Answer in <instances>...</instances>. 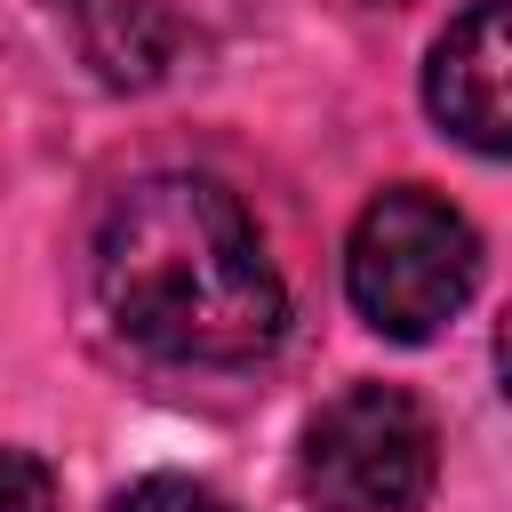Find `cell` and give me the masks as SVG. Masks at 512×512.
<instances>
[{
	"instance_id": "obj_1",
	"label": "cell",
	"mask_w": 512,
	"mask_h": 512,
	"mask_svg": "<svg viewBox=\"0 0 512 512\" xmlns=\"http://www.w3.org/2000/svg\"><path fill=\"white\" fill-rule=\"evenodd\" d=\"M112 336L160 368H256L288 336V280L232 184L160 168L112 192L88 240Z\"/></svg>"
},
{
	"instance_id": "obj_2",
	"label": "cell",
	"mask_w": 512,
	"mask_h": 512,
	"mask_svg": "<svg viewBox=\"0 0 512 512\" xmlns=\"http://www.w3.org/2000/svg\"><path fill=\"white\" fill-rule=\"evenodd\" d=\"M472 288H480V232L448 192L384 184L360 208L344 240V296L376 336L424 344L472 304Z\"/></svg>"
},
{
	"instance_id": "obj_3",
	"label": "cell",
	"mask_w": 512,
	"mask_h": 512,
	"mask_svg": "<svg viewBox=\"0 0 512 512\" xmlns=\"http://www.w3.org/2000/svg\"><path fill=\"white\" fill-rule=\"evenodd\" d=\"M296 480L320 512H424L440 480V424L400 384H344L312 408Z\"/></svg>"
},
{
	"instance_id": "obj_4",
	"label": "cell",
	"mask_w": 512,
	"mask_h": 512,
	"mask_svg": "<svg viewBox=\"0 0 512 512\" xmlns=\"http://www.w3.org/2000/svg\"><path fill=\"white\" fill-rule=\"evenodd\" d=\"M424 104L464 152H480V160L512 152V24H504V0H472V8L448 16V32L432 40V64H424Z\"/></svg>"
},
{
	"instance_id": "obj_5",
	"label": "cell",
	"mask_w": 512,
	"mask_h": 512,
	"mask_svg": "<svg viewBox=\"0 0 512 512\" xmlns=\"http://www.w3.org/2000/svg\"><path fill=\"white\" fill-rule=\"evenodd\" d=\"M72 8H80V56L96 64L104 88H160L192 48L168 0H72Z\"/></svg>"
},
{
	"instance_id": "obj_6",
	"label": "cell",
	"mask_w": 512,
	"mask_h": 512,
	"mask_svg": "<svg viewBox=\"0 0 512 512\" xmlns=\"http://www.w3.org/2000/svg\"><path fill=\"white\" fill-rule=\"evenodd\" d=\"M104 512H232L208 480H192V472H144V480H128Z\"/></svg>"
},
{
	"instance_id": "obj_7",
	"label": "cell",
	"mask_w": 512,
	"mask_h": 512,
	"mask_svg": "<svg viewBox=\"0 0 512 512\" xmlns=\"http://www.w3.org/2000/svg\"><path fill=\"white\" fill-rule=\"evenodd\" d=\"M0 512H56V472L32 448H0Z\"/></svg>"
},
{
	"instance_id": "obj_8",
	"label": "cell",
	"mask_w": 512,
	"mask_h": 512,
	"mask_svg": "<svg viewBox=\"0 0 512 512\" xmlns=\"http://www.w3.org/2000/svg\"><path fill=\"white\" fill-rule=\"evenodd\" d=\"M48 8H72V0H48Z\"/></svg>"
}]
</instances>
